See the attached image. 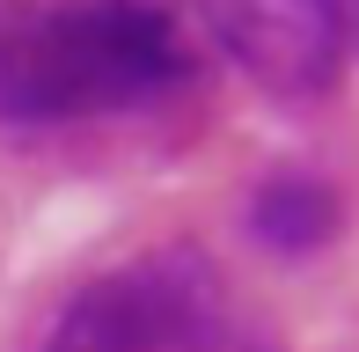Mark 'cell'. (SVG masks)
Masks as SVG:
<instances>
[{
	"mask_svg": "<svg viewBox=\"0 0 359 352\" xmlns=\"http://www.w3.org/2000/svg\"><path fill=\"white\" fill-rule=\"evenodd\" d=\"M242 228H250V243H264L271 257H316V250L337 243V228H345V198H337V184L323 169H271L257 176L250 205H242Z\"/></svg>",
	"mask_w": 359,
	"mask_h": 352,
	"instance_id": "obj_4",
	"label": "cell"
},
{
	"mask_svg": "<svg viewBox=\"0 0 359 352\" xmlns=\"http://www.w3.org/2000/svg\"><path fill=\"white\" fill-rule=\"evenodd\" d=\"M37 352H286V338L198 243H161L81 279Z\"/></svg>",
	"mask_w": 359,
	"mask_h": 352,
	"instance_id": "obj_2",
	"label": "cell"
},
{
	"mask_svg": "<svg viewBox=\"0 0 359 352\" xmlns=\"http://www.w3.org/2000/svg\"><path fill=\"white\" fill-rule=\"evenodd\" d=\"M352 44H359V15H352Z\"/></svg>",
	"mask_w": 359,
	"mask_h": 352,
	"instance_id": "obj_5",
	"label": "cell"
},
{
	"mask_svg": "<svg viewBox=\"0 0 359 352\" xmlns=\"http://www.w3.org/2000/svg\"><path fill=\"white\" fill-rule=\"evenodd\" d=\"M205 37L220 59H235L264 95L279 103H316L345 81L352 67V15L301 0V8H205Z\"/></svg>",
	"mask_w": 359,
	"mask_h": 352,
	"instance_id": "obj_3",
	"label": "cell"
},
{
	"mask_svg": "<svg viewBox=\"0 0 359 352\" xmlns=\"http://www.w3.org/2000/svg\"><path fill=\"white\" fill-rule=\"evenodd\" d=\"M191 81V44L169 8H0V125L59 133L147 110Z\"/></svg>",
	"mask_w": 359,
	"mask_h": 352,
	"instance_id": "obj_1",
	"label": "cell"
}]
</instances>
